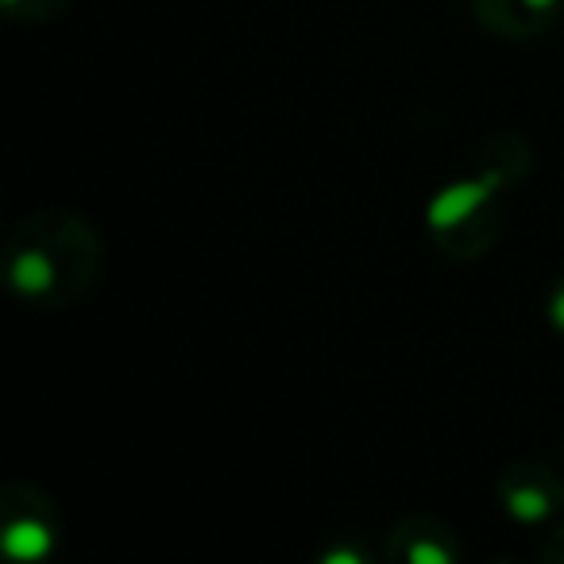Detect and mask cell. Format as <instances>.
Instances as JSON below:
<instances>
[{"mask_svg":"<svg viewBox=\"0 0 564 564\" xmlns=\"http://www.w3.org/2000/svg\"><path fill=\"white\" fill-rule=\"evenodd\" d=\"M0 549H4V556H12L20 564H40L55 553V533L40 518H12L0 530Z\"/></svg>","mask_w":564,"mask_h":564,"instance_id":"obj_2","label":"cell"},{"mask_svg":"<svg viewBox=\"0 0 564 564\" xmlns=\"http://www.w3.org/2000/svg\"><path fill=\"white\" fill-rule=\"evenodd\" d=\"M495 189H499V174H487V178H476V182H456V186L441 189V194L433 197L430 209H425V220H430L433 228L460 225V220H468Z\"/></svg>","mask_w":564,"mask_h":564,"instance_id":"obj_1","label":"cell"},{"mask_svg":"<svg viewBox=\"0 0 564 564\" xmlns=\"http://www.w3.org/2000/svg\"><path fill=\"white\" fill-rule=\"evenodd\" d=\"M9 279L20 294H47L55 286V263L43 251H24V256L12 259Z\"/></svg>","mask_w":564,"mask_h":564,"instance_id":"obj_3","label":"cell"},{"mask_svg":"<svg viewBox=\"0 0 564 564\" xmlns=\"http://www.w3.org/2000/svg\"><path fill=\"white\" fill-rule=\"evenodd\" d=\"M9 4H17V0H9Z\"/></svg>","mask_w":564,"mask_h":564,"instance_id":"obj_9","label":"cell"},{"mask_svg":"<svg viewBox=\"0 0 564 564\" xmlns=\"http://www.w3.org/2000/svg\"><path fill=\"white\" fill-rule=\"evenodd\" d=\"M549 322H553V329L564 333V291L553 294V302H549Z\"/></svg>","mask_w":564,"mask_h":564,"instance_id":"obj_6","label":"cell"},{"mask_svg":"<svg viewBox=\"0 0 564 564\" xmlns=\"http://www.w3.org/2000/svg\"><path fill=\"white\" fill-rule=\"evenodd\" d=\"M410 561H414V564H448L453 556H448L445 549H437V545H414V549H410Z\"/></svg>","mask_w":564,"mask_h":564,"instance_id":"obj_5","label":"cell"},{"mask_svg":"<svg viewBox=\"0 0 564 564\" xmlns=\"http://www.w3.org/2000/svg\"><path fill=\"white\" fill-rule=\"evenodd\" d=\"M525 4H530V9H553L556 0H525Z\"/></svg>","mask_w":564,"mask_h":564,"instance_id":"obj_8","label":"cell"},{"mask_svg":"<svg viewBox=\"0 0 564 564\" xmlns=\"http://www.w3.org/2000/svg\"><path fill=\"white\" fill-rule=\"evenodd\" d=\"M553 510V502H549L545 491H538V487H518V491L507 495V514L514 518V522H541V518Z\"/></svg>","mask_w":564,"mask_h":564,"instance_id":"obj_4","label":"cell"},{"mask_svg":"<svg viewBox=\"0 0 564 564\" xmlns=\"http://www.w3.org/2000/svg\"><path fill=\"white\" fill-rule=\"evenodd\" d=\"M325 564H360V553H348V549H337V553L325 556Z\"/></svg>","mask_w":564,"mask_h":564,"instance_id":"obj_7","label":"cell"}]
</instances>
